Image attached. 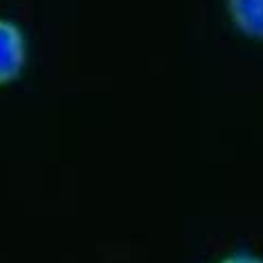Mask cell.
<instances>
[{
	"instance_id": "cell-1",
	"label": "cell",
	"mask_w": 263,
	"mask_h": 263,
	"mask_svg": "<svg viewBox=\"0 0 263 263\" xmlns=\"http://www.w3.org/2000/svg\"><path fill=\"white\" fill-rule=\"evenodd\" d=\"M29 42L23 27L0 16V89L13 84L27 69Z\"/></svg>"
},
{
	"instance_id": "cell-2",
	"label": "cell",
	"mask_w": 263,
	"mask_h": 263,
	"mask_svg": "<svg viewBox=\"0 0 263 263\" xmlns=\"http://www.w3.org/2000/svg\"><path fill=\"white\" fill-rule=\"evenodd\" d=\"M226 11L241 35L263 42V0H226Z\"/></svg>"
},
{
	"instance_id": "cell-3",
	"label": "cell",
	"mask_w": 263,
	"mask_h": 263,
	"mask_svg": "<svg viewBox=\"0 0 263 263\" xmlns=\"http://www.w3.org/2000/svg\"><path fill=\"white\" fill-rule=\"evenodd\" d=\"M217 263H263V257H259L254 252H230L219 259Z\"/></svg>"
}]
</instances>
